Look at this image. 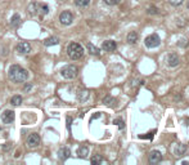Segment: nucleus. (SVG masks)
I'll return each instance as SVG.
<instances>
[{
	"label": "nucleus",
	"instance_id": "nucleus-24",
	"mask_svg": "<svg viewBox=\"0 0 189 165\" xmlns=\"http://www.w3.org/2000/svg\"><path fill=\"white\" fill-rule=\"evenodd\" d=\"M184 2V0H169V3L171 4V5L174 7H178V5H180V4Z\"/></svg>",
	"mask_w": 189,
	"mask_h": 165
},
{
	"label": "nucleus",
	"instance_id": "nucleus-17",
	"mask_svg": "<svg viewBox=\"0 0 189 165\" xmlns=\"http://www.w3.org/2000/svg\"><path fill=\"white\" fill-rule=\"evenodd\" d=\"M19 22H21V17H19V14H14L11 19V25L12 27H17L19 25Z\"/></svg>",
	"mask_w": 189,
	"mask_h": 165
},
{
	"label": "nucleus",
	"instance_id": "nucleus-3",
	"mask_svg": "<svg viewBox=\"0 0 189 165\" xmlns=\"http://www.w3.org/2000/svg\"><path fill=\"white\" fill-rule=\"evenodd\" d=\"M28 12H30V14H32V16H35L36 13H40L43 16H45V14H48V12H49V7H48L46 4L33 3L32 5H30V8H28Z\"/></svg>",
	"mask_w": 189,
	"mask_h": 165
},
{
	"label": "nucleus",
	"instance_id": "nucleus-27",
	"mask_svg": "<svg viewBox=\"0 0 189 165\" xmlns=\"http://www.w3.org/2000/svg\"><path fill=\"white\" fill-rule=\"evenodd\" d=\"M149 14H157L158 13V9L156 7H151V8H148V11H147Z\"/></svg>",
	"mask_w": 189,
	"mask_h": 165
},
{
	"label": "nucleus",
	"instance_id": "nucleus-21",
	"mask_svg": "<svg viewBox=\"0 0 189 165\" xmlns=\"http://www.w3.org/2000/svg\"><path fill=\"white\" fill-rule=\"evenodd\" d=\"M11 103H12L13 106H19V105L22 103V97H21V95H14V97H12Z\"/></svg>",
	"mask_w": 189,
	"mask_h": 165
},
{
	"label": "nucleus",
	"instance_id": "nucleus-14",
	"mask_svg": "<svg viewBox=\"0 0 189 165\" xmlns=\"http://www.w3.org/2000/svg\"><path fill=\"white\" fill-rule=\"evenodd\" d=\"M174 152H175L176 156H181V155H184L187 152V146H185V144H176Z\"/></svg>",
	"mask_w": 189,
	"mask_h": 165
},
{
	"label": "nucleus",
	"instance_id": "nucleus-11",
	"mask_svg": "<svg viewBox=\"0 0 189 165\" xmlns=\"http://www.w3.org/2000/svg\"><path fill=\"white\" fill-rule=\"evenodd\" d=\"M71 156V151H70V148H67V147H62L59 148V151H58V157H59V160H67Z\"/></svg>",
	"mask_w": 189,
	"mask_h": 165
},
{
	"label": "nucleus",
	"instance_id": "nucleus-8",
	"mask_svg": "<svg viewBox=\"0 0 189 165\" xmlns=\"http://www.w3.org/2000/svg\"><path fill=\"white\" fill-rule=\"evenodd\" d=\"M162 160V154L158 150H153L149 154V163L151 164H158Z\"/></svg>",
	"mask_w": 189,
	"mask_h": 165
},
{
	"label": "nucleus",
	"instance_id": "nucleus-9",
	"mask_svg": "<svg viewBox=\"0 0 189 165\" xmlns=\"http://www.w3.org/2000/svg\"><path fill=\"white\" fill-rule=\"evenodd\" d=\"M14 120V112L11 110H5L2 114V121L4 124H12Z\"/></svg>",
	"mask_w": 189,
	"mask_h": 165
},
{
	"label": "nucleus",
	"instance_id": "nucleus-7",
	"mask_svg": "<svg viewBox=\"0 0 189 165\" xmlns=\"http://www.w3.org/2000/svg\"><path fill=\"white\" fill-rule=\"evenodd\" d=\"M16 50L19 54H28V53L31 52V45H30V43H27V41H22L16 47Z\"/></svg>",
	"mask_w": 189,
	"mask_h": 165
},
{
	"label": "nucleus",
	"instance_id": "nucleus-20",
	"mask_svg": "<svg viewBox=\"0 0 189 165\" xmlns=\"http://www.w3.org/2000/svg\"><path fill=\"white\" fill-rule=\"evenodd\" d=\"M90 161H91V164H93V165H99L100 163H103V157H102L100 155H94V156L91 157Z\"/></svg>",
	"mask_w": 189,
	"mask_h": 165
},
{
	"label": "nucleus",
	"instance_id": "nucleus-28",
	"mask_svg": "<svg viewBox=\"0 0 189 165\" xmlns=\"http://www.w3.org/2000/svg\"><path fill=\"white\" fill-rule=\"evenodd\" d=\"M115 99L112 98V97H106V98H104V103L106 105H111V102H113Z\"/></svg>",
	"mask_w": 189,
	"mask_h": 165
},
{
	"label": "nucleus",
	"instance_id": "nucleus-5",
	"mask_svg": "<svg viewBox=\"0 0 189 165\" xmlns=\"http://www.w3.org/2000/svg\"><path fill=\"white\" fill-rule=\"evenodd\" d=\"M159 44H161V39L157 34H152V35H149L147 39H145V47L147 48H157Z\"/></svg>",
	"mask_w": 189,
	"mask_h": 165
},
{
	"label": "nucleus",
	"instance_id": "nucleus-30",
	"mask_svg": "<svg viewBox=\"0 0 189 165\" xmlns=\"http://www.w3.org/2000/svg\"><path fill=\"white\" fill-rule=\"evenodd\" d=\"M31 88H32V85H31V84H28V85H26V86H25V92H27V90H30Z\"/></svg>",
	"mask_w": 189,
	"mask_h": 165
},
{
	"label": "nucleus",
	"instance_id": "nucleus-26",
	"mask_svg": "<svg viewBox=\"0 0 189 165\" xmlns=\"http://www.w3.org/2000/svg\"><path fill=\"white\" fill-rule=\"evenodd\" d=\"M115 124H117L120 129H124V128H125V124H124V121L121 120V119H116V120H115Z\"/></svg>",
	"mask_w": 189,
	"mask_h": 165
},
{
	"label": "nucleus",
	"instance_id": "nucleus-2",
	"mask_svg": "<svg viewBox=\"0 0 189 165\" xmlns=\"http://www.w3.org/2000/svg\"><path fill=\"white\" fill-rule=\"evenodd\" d=\"M67 54L74 61L80 60L82 54H84V48H82L79 43H71V44L67 47Z\"/></svg>",
	"mask_w": 189,
	"mask_h": 165
},
{
	"label": "nucleus",
	"instance_id": "nucleus-6",
	"mask_svg": "<svg viewBox=\"0 0 189 165\" xmlns=\"http://www.w3.org/2000/svg\"><path fill=\"white\" fill-rule=\"evenodd\" d=\"M59 21L62 25H66V26H68L72 23V21H74V16H72V13L71 12H62L59 14Z\"/></svg>",
	"mask_w": 189,
	"mask_h": 165
},
{
	"label": "nucleus",
	"instance_id": "nucleus-4",
	"mask_svg": "<svg viewBox=\"0 0 189 165\" xmlns=\"http://www.w3.org/2000/svg\"><path fill=\"white\" fill-rule=\"evenodd\" d=\"M61 75L65 77V79H74V77H76V75H77V67L72 66V65L63 67L61 70Z\"/></svg>",
	"mask_w": 189,
	"mask_h": 165
},
{
	"label": "nucleus",
	"instance_id": "nucleus-18",
	"mask_svg": "<svg viewBox=\"0 0 189 165\" xmlns=\"http://www.w3.org/2000/svg\"><path fill=\"white\" fill-rule=\"evenodd\" d=\"M88 50H89V53L90 54H93V56H99V49L96 47H94L93 44H88Z\"/></svg>",
	"mask_w": 189,
	"mask_h": 165
},
{
	"label": "nucleus",
	"instance_id": "nucleus-10",
	"mask_svg": "<svg viewBox=\"0 0 189 165\" xmlns=\"http://www.w3.org/2000/svg\"><path fill=\"white\" fill-rule=\"evenodd\" d=\"M27 144L30 147H37L39 144H40V137H39L36 133L30 134L28 135V138H27Z\"/></svg>",
	"mask_w": 189,
	"mask_h": 165
},
{
	"label": "nucleus",
	"instance_id": "nucleus-16",
	"mask_svg": "<svg viewBox=\"0 0 189 165\" xmlns=\"http://www.w3.org/2000/svg\"><path fill=\"white\" fill-rule=\"evenodd\" d=\"M128 41L130 43V44H135V43L138 41V34L135 32V31L129 32V35H128Z\"/></svg>",
	"mask_w": 189,
	"mask_h": 165
},
{
	"label": "nucleus",
	"instance_id": "nucleus-1",
	"mask_svg": "<svg viewBox=\"0 0 189 165\" xmlns=\"http://www.w3.org/2000/svg\"><path fill=\"white\" fill-rule=\"evenodd\" d=\"M28 77V72L18 65H13L9 67V79L14 82H23Z\"/></svg>",
	"mask_w": 189,
	"mask_h": 165
},
{
	"label": "nucleus",
	"instance_id": "nucleus-13",
	"mask_svg": "<svg viewBox=\"0 0 189 165\" xmlns=\"http://www.w3.org/2000/svg\"><path fill=\"white\" fill-rule=\"evenodd\" d=\"M179 62H180L179 57H178L176 54H174V53L167 57V65L170 66V67H175V66H178V65H179Z\"/></svg>",
	"mask_w": 189,
	"mask_h": 165
},
{
	"label": "nucleus",
	"instance_id": "nucleus-29",
	"mask_svg": "<svg viewBox=\"0 0 189 165\" xmlns=\"http://www.w3.org/2000/svg\"><path fill=\"white\" fill-rule=\"evenodd\" d=\"M178 45H179V47H181V45H187V43H185V40H184V39H183V40H179Z\"/></svg>",
	"mask_w": 189,
	"mask_h": 165
},
{
	"label": "nucleus",
	"instance_id": "nucleus-15",
	"mask_svg": "<svg viewBox=\"0 0 189 165\" xmlns=\"http://www.w3.org/2000/svg\"><path fill=\"white\" fill-rule=\"evenodd\" d=\"M88 154H89V148L86 146H81L77 150V155H79V157H81V159H85L88 156Z\"/></svg>",
	"mask_w": 189,
	"mask_h": 165
},
{
	"label": "nucleus",
	"instance_id": "nucleus-23",
	"mask_svg": "<svg viewBox=\"0 0 189 165\" xmlns=\"http://www.w3.org/2000/svg\"><path fill=\"white\" fill-rule=\"evenodd\" d=\"M89 98V92L88 90H81L79 93V99L80 101H86Z\"/></svg>",
	"mask_w": 189,
	"mask_h": 165
},
{
	"label": "nucleus",
	"instance_id": "nucleus-19",
	"mask_svg": "<svg viewBox=\"0 0 189 165\" xmlns=\"http://www.w3.org/2000/svg\"><path fill=\"white\" fill-rule=\"evenodd\" d=\"M45 47H50V45H57L58 44V39L57 37H48L44 41Z\"/></svg>",
	"mask_w": 189,
	"mask_h": 165
},
{
	"label": "nucleus",
	"instance_id": "nucleus-25",
	"mask_svg": "<svg viewBox=\"0 0 189 165\" xmlns=\"http://www.w3.org/2000/svg\"><path fill=\"white\" fill-rule=\"evenodd\" d=\"M121 0H104V3L107 4V5H116V4H118Z\"/></svg>",
	"mask_w": 189,
	"mask_h": 165
},
{
	"label": "nucleus",
	"instance_id": "nucleus-22",
	"mask_svg": "<svg viewBox=\"0 0 189 165\" xmlns=\"http://www.w3.org/2000/svg\"><path fill=\"white\" fill-rule=\"evenodd\" d=\"M76 5L77 7H80V8H85V7H88L89 5V3H90V0H76Z\"/></svg>",
	"mask_w": 189,
	"mask_h": 165
},
{
	"label": "nucleus",
	"instance_id": "nucleus-12",
	"mask_svg": "<svg viewBox=\"0 0 189 165\" xmlns=\"http://www.w3.org/2000/svg\"><path fill=\"white\" fill-rule=\"evenodd\" d=\"M116 47L117 45H116V43L113 40H106L103 43V45H102L103 50H106V52H113L116 49Z\"/></svg>",
	"mask_w": 189,
	"mask_h": 165
}]
</instances>
